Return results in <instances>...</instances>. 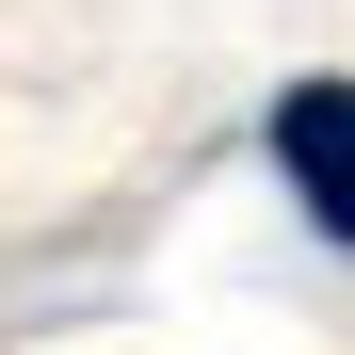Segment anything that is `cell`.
<instances>
[{
  "instance_id": "6da1fadb",
  "label": "cell",
  "mask_w": 355,
  "mask_h": 355,
  "mask_svg": "<svg viewBox=\"0 0 355 355\" xmlns=\"http://www.w3.org/2000/svg\"><path fill=\"white\" fill-rule=\"evenodd\" d=\"M259 146H275V178H291V210H307L323 243H355V81H291Z\"/></svg>"
}]
</instances>
